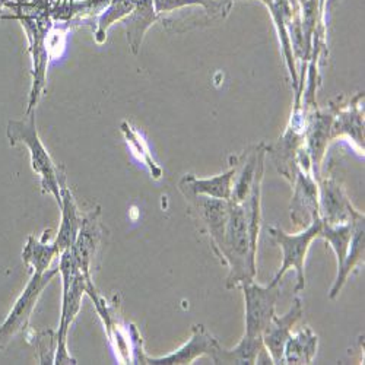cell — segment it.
<instances>
[{
  "instance_id": "6da1fadb",
  "label": "cell",
  "mask_w": 365,
  "mask_h": 365,
  "mask_svg": "<svg viewBox=\"0 0 365 365\" xmlns=\"http://www.w3.org/2000/svg\"><path fill=\"white\" fill-rule=\"evenodd\" d=\"M5 6L12 9V15H4V19H18L25 29L29 41V53L33 57V88L29 93L26 114L34 113L43 97L46 86V71L48 65L51 46L53 18L50 14V0H29V2H12Z\"/></svg>"
},
{
  "instance_id": "7a4b0ae2",
  "label": "cell",
  "mask_w": 365,
  "mask_h": 365,
  "mask_svg": "<svg viewBox=\"0 0 365 365\" xmlns=\"http://www.w3.org/2000/svg\"><path fill=\"white\" fill-rule=\"evenodd\" d=\"M249 209L246 203L230 200L228 220L220 247L215 250L230 269L227 288H240L256 277L257 245L252 238L249 224Z\"/></svg>"
},
{
  "instance_id": "3957f363",
  "label": "cell",
  "mask_w": 365,
  "mask_h": 365,
  "mask_svg": "<svg viewBox=\"0 0 365 365\" xmlns=\"http://www.w3.org/2000/svg\"><path fill=\"white\" fill-rule=\"evenodd\" d=\"M6 135L12 146L22 143L28 148L29 157H31V167L41 177V186L44 192L53 195L58 206H62L60 189L66 186L65 175L62 174V168L53 163L38 136L36 128V111L29 113L24 120H11L8 123Z\"/></svg>"
},
{
  "instance_id": "277c9868",
  "label": "cell",
  "mask_w": 365,
  "mask_h": 365,
  "mask_svg": "<svg viewBox=\"0 0 365 365\" xmlns=\"http://www.w3.org/2000/svg\"><path fill=\"white\" fill-rule=\"evenodd\" d=\"M58 272L63 278V304H62V317H60V326L56 336V355L53 364H76L71 356L66 346L68 331L81 309V301L86 292V287L91 282V277L82 272L76 259L73 257L71 249L60 255Z\"/></svg>"
},
{
  "instance_id": "5b68a950",
  "label": "cell",
  "mask_w": 365,
  "mask_h": 365,
  "mask_svg": "<svg viewBox=\"0 0 365 365\" xmlns=\"http://www.w3.org/2000/svg\"><path fill=\"white\" fill-rule=\"evenodd\" d=\"M322 225L323 222L319 217V218H314L313 222L306 227V230H302L301 232L292 234V235L284 232L281 228H270V234L273 240L278 242V246L282 249V253H284L281 269L278 270L277 277L273 278L272 282L279 284L289 269H295L297 272L295 292H299L304 289V287H306V278H304V262H306V256L313 240L320 234Z\"/></svg>"
},
{
  "instance_id": "8992f818",
  "label": "cell",
  "mask_w": 365,
  "mask_h": 365,
  "mask_svg": "<svg viewBox=\"0 0 365 365\" xmlns=\"http://www.w3.org/2000/svg\"><path fill=\"white\" fill-rule=\"evenodd\" d=\"M246 302V333L245 338L262 341V334L275 316L277 301L279 298V284L272 282L267 287L257 285L253 281L245 282L241 287Z\"/></svg>"
},
{
  "instance_id": "52a82bcc",
  "label": "cell",
  "mask_w": 365,
  "mask_h": 365,
  "mask_svg": "<svg viewBox=\"0 0 365 365\" xmlns=\"http://www.w3.org/2000/svg\"><path fill=\"white\" fill-rule=\"evenodd\" d=\"M58 269L46 270L43 273L34 272L33 278L26 284L24 292L16 299L14 309L8 314L4 324L0 326V349H4L12 336L22 331L29 322V317L33 314V310L37 306V301L43 294L44 288L51 282V279L57 275Z\"/></svg>"
},
{
  "instance_id": "ba28073f",
  "label": "cell",
  "mask_w": 365,
  "mask_h": 365,
  "mask_svg": "<svg viewBox=\"0 0 365 365\" xmlns=\"http://www.w3.org/2000/svg\"><path fill=\"white\" fill-rule=\"evenodd\" d=\"M319 215L326 225H342L354 222L355 220L364 217L358 212L341 185L336 180H324L322 182V195L319 199Z\"/></svg>"
},
{
  "instance_id": "9c48e42d",
  "label": "cell",
  "mask_w": 365,
  "mask_h": 365,
  "mask_svg": "<svg viewBox=\"0 0 365 365\" xmlns=\"http://www.w3.org/2000/svg\"><path fill=\"white\" fill-rule=\"evenodd\" d=\"M218 346H220V342L212 336L203 324H195L192 338L185 346H181L171 355L161 356V358H150L143 354L140 364H150V365L192 364L196 358L202 355H209L212 358V355L215 354Z\"/></svg>"
},
{
  "instance_id": "30bf717a",
  "label": "cell",
  "mask_w": 365,
  "mask_h": 365,
  "mask_svg": "<svg viewBox=\"0 0 365 365\" xmlns=\"http://www.w3.org/2000/svg\"><path fill=\"white\" fill-rule=\"evenodd\" d=\"M292 182L295 185V193L291 205V218L297 225L307 227L314 218L320 217L317 185L310 171L304 170H297Z\"/></svg>"
},
{
  "instance_id": "8fae6325",
  "label": "cell",
  "mask_w": 365,
  "mask_h": 365,
  "mask_svg": "<svg viewBox=\"0 0 365 365\" xmlns=\"http://www.w3.org/2000/svg\"><path fill=\"white\" fill-rule=\"evenodd\" d=\"M302 316V304L299 298H295L292 307L287 314L278 317L273 316L270 324L262 334L263 345L270 355L273 364H284V348L291 336L292 326L299 320Z\"/></svg>"
},
{
  "instance_id": "7c38bea8",
  "label": "cell",
  "mask_w": 365,
  "mask_h": 365,
  "mask_svg": "<svg viewBox=\"0 0 365 365\" xmlns=\"http://www.w3.org/2000/svg\"><path fill=\"white\" fill-rule=\"evenodd\" d=\"M235 165L227 173L215 175L212 178H197L195 175H185L180 181V190L182 195H199L212 199L230 200L232 193V182L237 173V158H234Z\"/></svg>"
},
{
  "instance_id": "4fadbf2b",
  "label": "cell",
  "mask_w": 365,
  "mask_h": 365,
  "mask_svg": "<svg viewBox=\"0 0 365 365\" xmlns=\"http://www.w3.org/2000/svg\"><path fill=\"white\" fill-rule=\"evenodd\" d=\"M161 16L157 14L154 0H135V8L129 16H126L125 26L130 50L138 54L143 43L148 29L154 25Z\"/></svg>"
},
{
  "instance_id": "5bb4252c",
  "label": "cell",
  "mask_w": 365,
  "mask_h": 365,
  "mask_svg": "<svg viewBox=\"0 0 365 365\" xmlns=\"http://www.w3.org/2000/svg\"><path fill=\"white\" fill-rule=\"evenodd\" d=\"M60 196H62V206H60V209H62V224H60V230L53 242L60 255H62L75 245L82 225V218L78 214V207L72 193L66 189V186L60 189Z\"/></svg>"
},
{
  "instance_id": "9a60e30c",
  "label": "cell",
  "mask_w": 365,
  "mask_h": 365,
  "mask_svg": "<svg viewBox=\"0 0 365 365\" xmlns=\"http://www.w3.org/2000/svg\"><path fill=\"white\" fill-rule=\"evenodd\" d=\"M262 2L269 8L273 19H275L278 33H279V38H281V44H282V50H284V56L287 60V65L289 69V73L292 76V82L294 86H297L298 83V76H297V71H295V65H294V54H292V46H291V40L287 31V26L292 24V9L289 6L288 0H262Z\"/></svg>"
},
{
  "instance_id": "2e32d148",
  "label": "cell",
  "mask_w": 365,
  "mask_h": 365,
  "mask_svg": "<svg viewBox=\"0 0 365 365\" xmlns=\"http://www.w3.org/2000/svg\"><path fill=\"white\" fill-rule=\"evenodd\" d=\"M319 339L306 327L291 334L284 348V364H310L317 352Z\"/></svg>"
},
{
  "instance_id": "e0dca14e",
  "label": "cell",
  "mask_w": 365,
  "mask_h": 365,
  "mask_svg": "<svg viewBox=\"0 0 365 365\" xmlns=\"http://www.w3.org/2000/svg\"><path fill=\"white\" fill-rule=\"evenodd\" d=\"M361 98H364V93L356 96L352 104H349L345 110L333 114V121H336V125L331 123V138L346 133L355 139V142L364 143V118L358 104Z\"/></svg>"
},
{
  "instance_id": "ac0fdd59",
  "label": "cell",
  "mask_w": 365,
  "mask_h": 365,
  "mask_svg": "<svg viewBox=\"0 0 365 365\" xmlns=\"http://www.w3.org/2000/svg\"><path fill=\"white\" fill-rule=\"evenodd\" d=\"M364 237H365L364 235V218H361L355 222V230H354L351 245H349V249H348V253L345 256L342 266L338 267V278H336V281H334V285L329 294L330 298H334L341 292L342 287L348 281L349 273L362 260V257H364Z\"/></svg>"
},
{
  "instance_id": "d6986e66",
  "label": "cell",
  "mask_w": 365,
  "mask_h": 365,
  "mask_svg": "<svg viewBox=\"0 0 365 365\" xmlns=\"http://www.w3.org/2000/svg\"><path fill=\"white\" fill-rule=\"evenodd\" d=\"M50 230L44 232V237L41 240H37L36 237H29L26 246L22 252V259L26 263V266L33 267L34 272H46L50 267V263L56 256H60V252L54 246V242H46V238L50 235Z\"/></svg>"
},
{
  "instance_id": "ffe728a7",
  "label": "cell",
  "mask_w": 365,
  "mask_h": 365,
  "mask_svg": "<svg viewBox=\"0 0 365 365\" xmlns=\"http://www.w3.org/2000/svg\"><path fill=\"white\" fill-rule=\"evenodd\" d=\"M331 123H333V114L327 113H317L313 126L309 130V157L316 168H319V163L324 154V148L331 139Z\"/></svg>"
},
{
  "instance_id": "44dd1931",
  "label": "cell",
  "mask_w": 365,
  "mask_h": 365,
  "mask_svg": "<svg viewBox=\"0 0 365 365\" xmlns=\"http://www.w3.org/2000/svg\"><path fill=\"white\" fill-rule=\"evenodd\" d=\"M361 218H364V217H361ZM361 218H358V220H361ZM358 220H355L354 222H349V224H342V225H326V224L322 225L319 237L324 238L329 242L331 250L336 253L338 267H341L345 260V256L348 253L351 240L354 235L355 222Z\"/></svg>"
},
{
  "instance_id": "7402d4cb",
  "label": "cell",
  "mask_w": 365,
  "mask_h": 365,
  "mask_svg": "<svg viewBox=\"0 0 365 365\" xmlns=\"http://www.w3.org/2000/svg\"><path fill=\"white\" fill-rule=\"evenodd\" d=\"M135 8V0H111L106 11L100 15L97 29H96V41L103 44L107 40V31L111 25L117 21L125 19L132 14Z\"/></svg>"
},
{
  "instance_id": "603a6c76",
  "label": "cell",
  "mask_w": 365,
  "mask_h": 365,
  "mask_svg": "<svg viewBox=\"0 0 365 365\" xmlns=\"http://www.w3.org/2000/svg\"><path fill=\"white\" fill-rule=\"evenodd\" d=\"M120 129H121V133L125 135L129 146L132 148L133 154L138 157V160L142 161V164H145L148 167L152 177L158 180L161 177V168L155 163V160L152 158L150 150H149L145 139L142 138V135L135 128H132L128 123V121H123V123H121V126H120Z\"/></svg>"
},
{
  "instance_id": "cb8c5ba5",
  "label": "cell",
  "mask_w": 365,
  "mask_h": 365,
  "mask_svg": "<svg viewBox=\"0 0 365 365\" xmlns=\"http://www.w3.org/2000/svg\"><path fill=\"white\" fill-rule=\"evenodd\" d=\"M110 2L111 0H72L69 24L73 21L79 22L94 18L96 15H101L110 5Z\"/></svg>"
},
{
  "instance_id": "d4e9b609",
  "label": "cell",
  "mask_w": 365,
  "mask_h": 365,
  "mask_svg": "<svg viewBox=\"0 0 365 365\" xmlns=\"http://www.w3.org/2000/svg\"><path fill=\"white\" fill-rule=\"evenodd\" d=\"M6 0H0V8H2V5H5Z\"/></svg>"
}]
</instances>
